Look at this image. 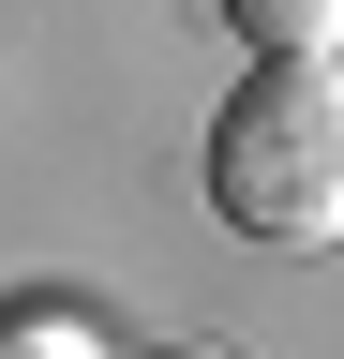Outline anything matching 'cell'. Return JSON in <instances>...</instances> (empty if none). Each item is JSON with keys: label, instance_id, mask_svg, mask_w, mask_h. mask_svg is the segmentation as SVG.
I'll use <instances>...</instances> for the list:
<instances>
[{"label": "cell", "instance_id": "1", "mask_svg": "<svg viewBox=\"0 0 344 359\" xmlns=\"http://www.w3.org/2000/svg\"><path fill=\"white\" fill-rule=\"evenodd\" d=\"M209 210L240 240H270V255L344 240V45L270 60V75L225 90V120H209Z\"/></svg>", "mask_w": 344, "mask_h": 359}, {"label": "cell", "instance_id": "2", "mask_svg": "<svg viewBox=\"0 0 344 359\" xmlns=\"http://www.w3.org/2000/svg\"><path fill=\"white\" fill-rule=\"evenodd\" d=\"M254 60H315V45H344V0H209Z\"/></svg>", "mask_w": 344, "mask_h": 359}, {"label": "cell", "instance_id": "3", "mask_svg": "<svg viewBox=\"0 0 344 359\" xmlns=\"http://www.w3.org/2000/svg\"><path fill=\"white\" fill-rule=\"evenodd\" d=\"M0 359H90V330L46 314V299H15V314H0Z\"/></svg>", "mask_w": 344, "mask_h": 359}, {"label": "cell", "instance_id": "4", "mask_svg": "<svg viewBox=\"0 0 344 359\" xmlns=\"http://www.w3.org/2000/svg\"><path fill=\"white\" fill-rule=\"evenodd\" d=\"M150 359H225V344H150Z\"/></svg>", "mask_w": 344, "mask_h": 359}]
</instances>
